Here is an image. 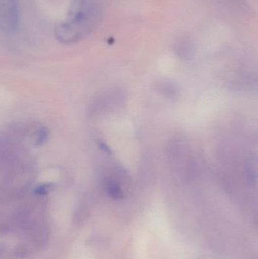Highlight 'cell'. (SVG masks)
I'll return each instance as SVG.
<instances>
[{"label":"cell","instance_id":"obj_7","mask_svg":"<svg viewBox=\"0 0 258 259\" xmlns=\"http://www.w3.org/2000/svg\"><path fill=\"white\" fill-rule=\"evenodd\" d=\"M47 137H48L47 131L45 130L41 129L39 134H38L37 140H36L37 144L41 145L45 143V140H47Z\"/></svg>","mask_w":258,"mask_h":259},{"label":"cell","instance_id":"obj_3","mask_svg":"<svg viewBox=\"0 0 258 259\" xmlns=\"http://www.w3.org/2000/svg\"><path fill=\"white\" fill-rule=\"evenodd\" d=\"M157 90L159 94L170 100H176L180 95V90L177 85L168 80H161L158 83Z\"/></svg>","mask_w":258,"mask_h":259},{"label":"cell","instance_id":"obj_2","mask_svg":"<svg viewBox=\"0 0 258 259\" xmlns=\"http://www.w3.org/2000/svg\"><path fill=\"white\" fill-rule=\"evenodd\" d=\"M20 22L18 0H0V32L15 33Z\"/></svg>","mask_w":258,"mask_h":259},{"label":"cell","instance_id":"obj_1","mask_svg":"<svg viewBox=\"0 0 258 259\" xmlns=\"http://www.w3.org/2000/svg\"><path fill=\"white\" fill-rule=\"evenodd\" d=\"M101 9L95 0H72L66 19L55 27L56 38L63 44L79 42L99 22Z\"/></svg>","mask_w":258,"mask_h":259},{"label":"cell","instance_id":"obj_5","mask_svg":"<svg viewBox=\"0 0 258 259\" xmlns=\"http://www.w3.org/2000/svg\"><path fill=\"white\" fill-rule=\"evenodd\" d=\"M245 174L247 181L251 185H254L257 181V167L252 158L247 160L245 162Z\"/></svg>","mask_w":258,"mask_h":259},{"label":"cell","instance_id":"obj_8","mask_svg":"<svg viewBox=\"0 0 258 259\" xmlns=\"http://www.w3.org/2000/svg\"><path fill=\"white\" fill-rule=\"evenodd\" d=\"M100 148L103 149V151H105V152H107V153H112V150H111L110 148L108 147L105 143H101L100 144Z\"/></svg>","mask_w":258,"mask_h":259},{"label":"cell","instance_id":"obj_6","mask_svg":"<svg viewBox=\"0 0 258 259\" xmlns=\"http://www.w3.org/2000/svg\"><path fill=\"white\" fill-rule=\"evenodd\" d=\"M56 186L53 184H44L42 185L39 186L36 188V193L38 195H46L48 193H51V191L55 190Z\"/></svg>","mask_w":258,"mask_h":259},{"label":"cell","instance_id":"obj_4","mask_svg":"<svg viewBox=\"0 0 258 259\" xmlns=\"http://www.w3.org/2000/svg\"><path fill=\"white\" fill-rule=\"evenodd\" d=\"M105 187L108 194L116 199H122L124 197V191L117 180L114 178H107L105 181Z\"/></svg>","mask_w":258,"mask_h":259}]
</instances>
